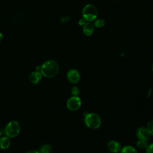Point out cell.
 Wrapping results in <instances>:
<instances>
[{"instance_id":"cell-22","label":"cell","mask_w":153,"mask_h":153,"mask_svg":"<svg viewBox=\"0 0 153 153\" xmlns=\"http://www.w3.org/2000/svg\"><path fill=\"white\" fill-rule=\"evenodd\" d=\"M26 153H40V152L37 151H35V150H32V151L27 152Z\"/></svg>"},{"instance_id":"cell-2","label":"cell","mask_w":153,"mask_h":153,"mask_svg":"<svg viewBox=\"0 0 153 153\" xmlns=\"http://www.w3.org/2000/svg\"><path fill=\"white\" fill-rule=\"evenodd\" d=\"M84 123L91 129H97L102 125V119L99 115L94 112L87 114L84 117Z\"/></svg>"},{"instance_id":"cell-6","label":"cell","mask_w":153,"mask_h":153,"mask_svg":"<svg viewBox=\"0 0 153 153\" xmlns=\"http://www.w3.org/2000/svg\"><path fill=\"white\" fill-rule=\"evenodd\" d=\"M67 79L72 84H77L81 78L79 71L75 69H71L67 72Z\"/></svg>"},{"instance_id":"cell-15","label":"cell","mask_w":153,"mask_h":153,"mask_svg":"<svg viewBox=\"0 0 153 153\" xmlns=\"http://www.w3.org/2000/svg\"><path fill=\"white\" fill-rule=\"evenodd\" d=\"M105 25V21L102 19L96 20L93 24L94 26H95L96 27H102L104 26Z\"/></svg>"},{"instance_id":"cell-18","label":"cell","mask_w":153,"mask_h":153,"mask_svg":"<svg viewBox=\"0 0 153 153\" xmlns=\"http://www.w3.org/2000/svg\"><path fill=\"white\" fill-rule=\"evenodd\" d=\"M146 153H153V143L148 145L146 148Z\"/></svg>"},{"instance_id":"cell-13","label":"cell","mask_w":153,"mask_h":153,"mask_svg":"<svg viewBox=\"0 0 153 153\" xmlns=\"http://www.w3.org/2000/svg\"><path fill=\"white\" fill-rule=\"evenodd\" d=\"M51 151V146L49 144H44L41 146L39 152L40 153H50Z\"/></svg>"},{"instance_id":"cell-9","label":"cell","mask_w":153,"mask_h":153,"mask_svg":"<svg viewBox=\"0 0 153 153\" xmlns=\"http://www.w3.org/2000/svg\"><path fill=\"white\" fill-rule=\"evenodd\" d=\"M107 147L108 150L112 153H117L121 149V144L115 140H110L107 144Z\"/></svg>"},{"instance_id":"cell-8","label":"cell","mask_w":153,"mask_h":153,"mask_svg":"<svg viewBox=\"0 0 153 153\" xmlns=\"http://www.w3.org/2000/svg\"><path fill=\"white\" fill-rule=\"evenodd\" d=\"M42 75L39 71L32 72L29 76V81L32 84H37L42 79Z\"/></svg>"},{"instance_id":"cell-20","label":"cell","mask_w":153,"mask_h":153,"mask_svg":"<svg viewBox=\"0 0 153 153\" xmlns=\"http://www.w3.org/2000/svg\"><path fill=\"white\" fill-rule=\"evenodd\" d=\"M86 22H87V21L82 17L81 19H79V20L78 21V25H80V26H83L85 24Z\"/></svg>"},{"instance_id":"cell-21","label":"cell","mask_w":153,"mask_h":153,"mask_svg":"<svg viewBox=\"0 0 153 153\" xmlns=\"http://www.w3.org/2000/svg\"><path fill=\"white\" fill-rule=\"evenodd\" d=\"M4 134H5L4 129H3L2 127H0V136H2Z\"/></svg>"},{"instance_id":"cell-19","label":"cell","mask_w":153,"mask_h":153,"mask_svg":"<svg viewBox=\"0 0 153 153\" xmlns=\"http://www.w3.org/2000/svg\"><path fill=\"white\" fill-rule=\"evenodd\" d=\"M71 20V17H68V16H65V17H63L61 19V23H66L68 22H69Z\"/></svg>"},{"instance_id":"cell-11","label":"cell","mask_w":153,"mask_h":153,"mask_svg":"<svg viewBox=\"0 0 153 153\" xmlns=\"http://www.w3.org/2000/svg\"><path fill=\"white\" fill-rule=\"evenodd\" d=\"M11 145L10 138L7 136H2L0 137V148L2 149H7Z\"/></svg>"},{"instance_id":"cell-5","label":"cell","mask_w":153,"mask_h":153,"mask_svg":"<svg viewBox=\"0 0 153 153\" xmlns=\"http://www.w3.org/2000/svg\"><path fill=\"white\" fill-rule=\"evenodd\" d=\"M82 102L79 96H72L69 97L66 102V106L68 109L71 111H76L81 106Z\"/></svg>"},{"instance_id":"cell-7","label":"cell","mask_w":153,"mask_h":153,"mask_svg":"<svg viewBox=\"0 0 153 153\" xmlns=\"http://www.w3.org/2000/svg\"><path fill=\"white\" fill-rule=\"evenodd\" d=\"M150 136L151 135L149 134L146 127H140L138 128L136 131V136L138 139L148 141V140L149 139Z\"/></svg>"},{"instance_id":"cell-3","label":"cell","mask_w":153,"mask_h":153,"mask_svg":"<svg viewBox=\"0 0 153 153\" xmlns=\"http://www.w3.org/2000/svg\"><path fill=\"white\" fill-rule=\"evenodd\" d=\"M20 129V125L17 121H11L5 127V134L10 138L16 137L19 134Z\"/></svg>"},{"instance_id":"cell-24","label":"cell","mask_w":153,"mask_h":153,"mask_svg":"<svg viewBox=\"0 0 153 153\" xmlns=\"http://www.w3.org/2000/svg\"><path fill=\"white\" fill-rule=\"evenodd\" d=\"M152 72H153V63H152Z\"/></svg>"},{"instance_id":"cell-16","label":"cell","mask_w":153,"mask_h":153,"mask_svg":"<svg viewBox=\"0 0 153 153\" xmlns=\"http://www.w3.org/2000/svg\"><path fill=\"white\" fill-rule=\"evenodd\" d=\"M146 128L149 134L153 136V120H151L148 123Z\"/></svg>"},{"instance_id":"cell-14","label":"cell","mask_w":153,"mask_h":153,"mask_svg":"<svg viewBox=\"0 0 153 153\" xmlns=\"http://www.w3.org/2000/svg\"><path fill=\"white\" fill-rule=\"evenodd\" d=\"M148 143L146 140L139 139L138 141L136 142V146L140 149L146 148L148 146Z\"/></svg>"},{"instance_id":"cell-23","label":"cell","mask_w":153,"mask_h":153,"mask_svg":"<svg viewBox=\"0 0 153 153\" xmlns=\"http://www.w3.org/2000/svg\"><path fill=\"white\" fill-rule=\"evenodd\" d=\"M2 37H3V36H2V34L0 32V41L2 40Z\"/></svg>"},{"instance_id":"cell-10","label":"cell","mask_w":153,"mask_h":153,"mask_svg":"<svg viewBox=\"0 0 153 153\" xmlns=\"http://www.w3.org/2000/svg\"><path fill=\"white\" fill-rule=\"evenodd\" d=\"M94 30V25L90 22H87L82 26V31L86 36H91Z\"/></svg>"},{"instance_id":"cell-1","label":"cell","mask_w":153,"mask_h":153,"mask_svg":"<svg viewBox=\"0 0 153 153\" xmlns=\"http://www.w3.org/2000/svg\"><path fill=\"white\" fill-rule=\"evenodd\" d=\"M59 71V66L58 63L53 60H50L45 62L41 66L40 72L42 76L50 78L55 76L58 74Z\"/></svg>"},{"instance_id":"cell-4","label":"cell","mask_w":153,"mask_h":153,"mask_svg":"<svg viewBox=\"0 0 153 153\" xmlns=\"http://www.w3.org/2000/svg\"><path fill=\"white\" fill-rule=\"evenodd\" d=\"M82 17L87 22H92L96 19L98 16L97 8L93 4H87L82 10Z\"/></svg>"},{"instance_id":"cell-17","label":"cell","mask_w":153,"mask_h":153,"mask_svg":"<svg viewBox=\"0 0 153 153\" xmlns=\"http://www.w3.org/2000/svg\"><path fill=\"white\" fill-rule=\"evenodd\" d=\"M71 93L72 96H78L79 94V89L77 86H74L71 88Z\"/></svg>"},{"instance_id":"cell-12","label":"cell","mask_w":153,"mask_h":153,"mask_svg":"<svg viewBox=\"0 0 153 153\" xmlns=\"http://www.w3.org/2000/svg\"><path fill=\"white\" fill-rule=\"evenodd\" d=\"M120 153H137V151L134 146L127 145L121 148Z\"/></svg>"},{"instance_id":"cell-25","label":"cell","mask_w":153,"mask_h":153,"mask_svg":"<svg viewBox=\"0 0 153 153\" xmlns=\"http://www.w3.org/2000/svg\"><path fill=\"white\" fill-rule=\"evenodd\" d=\"M116 1H118V0H116Z\"/></svg>"}]
</instances>
